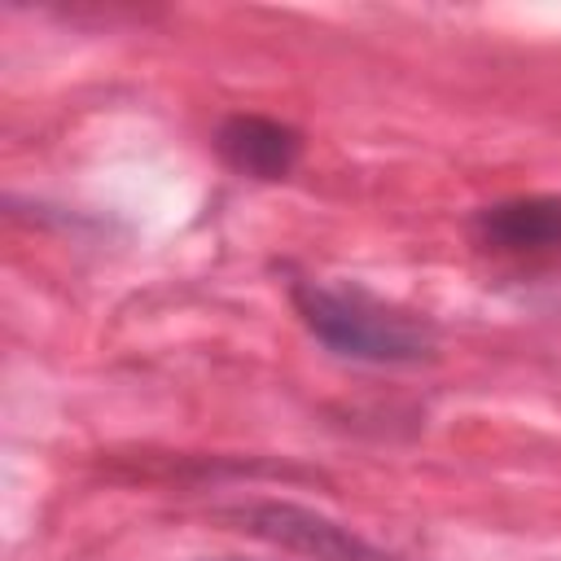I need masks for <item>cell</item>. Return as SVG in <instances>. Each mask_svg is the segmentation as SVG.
<instances>
[{
  "mask_svg": "<svg viewBox=\"0 0 561 561\" xmlns=\"http://www.w3.org/2000/svg\"><path fill=\"white\" fill-rule=\"evenodd\" d=\"M280 276L298 324L333 359L364 368H421L438 355V324L425 311L381 298L359 280L316 276L294 263H280Z\"/></svg>",
  "mask_w": 561,
  "mask_h": 561,
  "instance_id": "obj_1",
  "label": "cell"
},
{
  "mask_svg": "<svg viewBox=\"0 0 561 561\" xmlns=\"http://www.w3.org/2000/svg\"><path fill=\"white\" fill-rule=\"evenodd\" d=\"M215 513L263 543H276L285 552H302L316 561H403L399 552L364 539L359 530L333 522L329 513L294 500H232V504H219Z\"/></svg>",
  "mask_w": 561,
  "mask_h": 561,
  "instance_id": "obj_2",
  "label": "cell"
},
{
  "mask_svg": "<svg viewBox=\"0 0 561 561\" xmlns=\"http://www.w3.org/2000/svg\"><path fill=\"white\" fill-rule=\"evenodd\" d=\"M469 241L500 259L561 254V193H517L469 215Z\"/></svg>",
  "mask_w": 561,
  "mask_h": 561,
  "instance_id": "obj_4",
  "label": "cell"
},
{
  "mask_svg": "<svg viewBox=\"0 0 561 561\" xmlns=\"http://www.w3.org/2000/svg\"><path fill=\"white\" fill-rule=\"evenodd\" d=\"M210 149L215 158L254 184H280L298 171L302 162V131L276 114H259V110H232L215 123L210 131Z\"/></svg>",
  "mask_w": 561,
  "mask_h": 561,
  "instance_id": "obj_3",
  "label": "cell"
}]
</instances>
